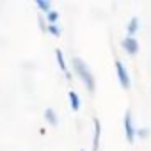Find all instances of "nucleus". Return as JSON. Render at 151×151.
I'll list each match as a JSON object with an SVG mask.
<instances>
[{
    "label": "nucleus",
    "mask_w": 151,
    "mask_h": 151,
    "mask_svg": "<svg viewBox=\"0 0 151 151\" xmlns=\"http://www.w3.org/2000/svg\"><path fill=\"white\" fill-rule=\"evenodd\" d=\"M45 119H46L52 126H57V124H59V117H57V114H55L53 109H46V110H45Z\"/></svg>",
    "instance_id": "6e6552de"
},
{
    "label": "nucleus",
    "mask_w": 151,
    "mask_h": 151,
    "mask_svg": "<svg viewBox=\"0 0 151 151\" xmlns=\"http://www.w3.org/2000/svg\"><path fill=\"white\" fill-rule=\"evenodd\" d=\"M135 126H133V119H132V112L126 110L124 114V135L128 139V142H133L135 140Z\"/></svg>",
    "instance_id": "7ed1b4c3"
},
{
    "label": "nucleus",
    "mask_w": 151,
    "mask_h": 151,
    "mask_svg": "<svg viewBox=\"0 0 151 151\" xmlns=\"http://www.w3.org/2000/svg\"><path fill=\"white\" fill-rule=\"evenodd\" d=\"M80 151H84V149H80Z\"/></svg>",
    "instance_id": "4468645a"
},
{
    "label": "nucleus",
    "mask_w": 151,
    "mask_h": 151,
    "mask_svg": "<svg viewBox=\"0 0 151 151\" xmlns=\"http://www.w3.org/2000/svg\"><path fill=\"white\" fill-rule=\"evenodd\" d=\"M116 71H117V78H119L121 86H123L124 89H130V84H132V80H130L128 69L124 68V64H123L121 60H116Z\"/></svg>",
    "instance_id": "f03ea898"
},
{
    "label": "nucleus",
    "mask_w": 151,
    "mask_h": 151,
    "mask_svg": "<svg viewBox=\"0 0 151 151\" xmlns=\"http://www.w3.org/2000/svg\"><path fill=\"white\" fill-rule=\"evenodd\" d=\"M121 46H123L130 55H135V53L139 52V41H137L135 37H132V36H126V37L121 41Z\"/></svg>",
    "instance_id": "20e7f679"
},
{
    "label": "nucleus",
    "mask_w": 151,
    "mask_h": 151,
    "mask_svg": "<svg viewBox=\"0 0 151 151\" xmlns=\"http://www.w3.org/2000/svg\"><path fill=\"white\" fill-rule=\"evenodd\" d=\"M135 135L146 139V137H149V128H139V130H135Z\"/></svg>",
    "instance_id": "ddd939ff"
},
{
    "label": "nucleus",
    "mask_w": 151,
    "mask_h": 151,
    "mask_svg": "<svg viewBox=\"0 0 151 151\" xmlns=\"http://www.w3.org/2000/svg\"><path fill=\"white\" fill-rule=\"evenodd\" d=\"M36 6H37L41 11H45V13L52 11V4L48 2V0H36Z\"/></svg>",
    "instance_id": "9d476101"
},
{
    "label": "nucleus",
    "mask_w": 151,
    "mask_h": 151,
    "mask_svg": "<svg viewBox=\"0 0 151 151\" xmlns=\"http://www.w3.org/2000/svg\"><path fill=\"white\" fill-rule=\"evenodd\" d=\"M100 133H101V124H100V119L94 117V137H93V151H98V146H100Z\"/></svg>",
    "instance_id": "39448f33"
},
{
    "label": "nucleus",
    "mask_w": 151,
    "mask_h": 151,
    "mask_svg": "<svg viewBox=\"0 0 151 151\" xmlns=\"http://www.w3.org/2000/svg\"><path fill=\"white\" fill-rule=\"evenodd\" d=\"M137 30H139V18H137V16H132L130 22H128V25H126V32H128V36L133 37V34H135Z\"/></svg>",
    "instance_id": "0eeeda50"
},
{
    "label": "nucleus",
    "mask_w": 151,
    "mask_h": 151,
    "mask_svg": "<svg viewBox=\"0 0 151 151\" xmlns=\"http://www.w3.org/2000/svg\"><path fill=\"white\" fill-rule=\"evenodd\" d=\"M73 69H75V73L78 75V78L86 84V87L89 89V91H94V77H93V71H91V68L80 59V57H75L73 59Z\"/></svg>",
    "instance_id": "f257e3e1"
},
{
    "label": "nucleus",
    "mask_w": 151,
    "mask_h": 151,
    "mask_svg": "<svg viewBox=\"0 0 151 151\" xmlns=\"http://www.w3.org/2000/svg\"><path fill=\"white\" fill-rule=\"evenodd\" d=\"M46 20H48V23H57V20H59V13H57L55 9L48 11V13H46Z\"/></svg>",
    "instance_id": "f8f14e48"
},
{
    "label": "nucleus",
    "mask_w": 151,
    "mask_h": 151,
    "mask_svg": "<svg viewBox=\"0 0 151 151\" xmlns=\"http://www.w3.org/2000/svg\"><path fill=\"white\" fill-rule=\"evenodd\" d=\"M55 57H57V62H59V68L64 71V75H66V78H71V73L68 71V66H66V60H64V55H62V50H55Z\"/></svg>",
    "instance_id": "423d86ee"
},
{
    "label": "nucleus",
    "mask_w": 151,
    "mask_h": 151,
    "mask_svg": "<svg viewBox=\"0 0 151 151\" xmlns=\"http://www.w3.org/2000/svg\"><path fill=\"white\" fill-rule=\"evenodd\" d=\"M69 103H71L73 110H78L80 109V98H78L77 91H69Z\"/></svg>",
    "instance_id": "1a4fd4ad"
},
{
    "label": "nucleus",
    "mask_w": 151,
    "mask_h": 151,
    "mask_svg": "<svg viewBox=\"0 0 151 151\" xmlns=\"http://www.w3.org/2000/svg\"><path fill=\"white\" fill-rule=\"evenodd\" d=\"M46 30L52 34V36H60V27L57 23H48L46 25Z\"/></svg>",
    "instance_id": "9b49d317"
}]
</instances>
